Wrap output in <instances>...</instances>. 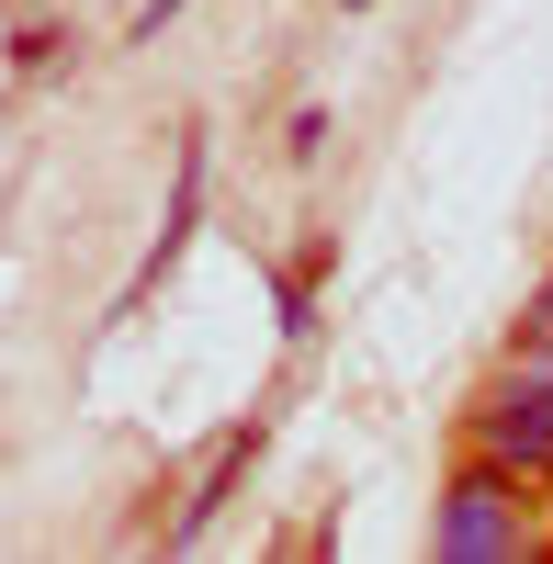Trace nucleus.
Here are the masks:
<instances>
[{
  "instance_id": "obj_10",
  "label": "nucleus",
  "mask_w": 553,
  "mask_h": 564,
  "mask_svg": "<svg viewBox=\"0 0 553 564\" xmlns=\"http://www.w3.org/2000/svg\"><path fill=\"white\" fill-rule=\"evenodd\" d=\"M339 12H373V0H339Z\"/></svg>"
},
{
  "instance_id": "obj_9",
  "label": "nucleus",
  "mask_w": 553,
  "mask_h": 564,
  "mask_svg": "<svg viewBox=\"0 0 553 564\" xmlns=\"http://www.w3.org/2000/svg\"><path fill=\"white\" fill-rule=\"evenodd\" d=\"M193 12V0H148V12H135V45H159V23H181Z\"/></svg>"
},
{
  "instance_id": "obj_1",
  "label": "nucleus",
  "mask_w": 553,
  "mask_h": 564,
  "mask_svg": "<svg viewBox=\"0 0 553 564\" xmlns=\"http://www.w3.org/2000/svg\"><path fill=\"white\" fill-rule=\"evenodd\" d=\"M430 553H441V564H520V553H542V497H531V475L464 452V475H452L441 508H430Z\"/></svg>"
},
{
  "instance_id": "obj_6",
  "label": "nucleus",
  "mask_w": 553,
  "mask_h": 564,
  "mask_svg": "<svg viewBox=\"0 0 553 564\" xmlns=\"http://www.w3.org/2000/svg\"><path fill=\"white\" fill-rule=\"evenodd\" d=\"M283 159H294V170H316V159H328V102H305V113L283 124Z\"/></svg>"
},
{
  "instance_id": "obj_8",
  "label": "nucleus",
  "mask_w": 553,
  "mask_h": 564,
  "mask_svg": "<svg viewBox=\"0 0 553 564\" xmlns=\"http://www.w3.org/2000/svg\"><path fill=\"white\" fill-rule=\"evenodd\" d=\"M520 339H553V271L531 282V305H520Z\"/></svg>"
},
{
  "instance_id": "obj_2",
  "label": "nucleus",
  "mask_w": 553,
  "mask_h": 564,
  "mask_svg": "<svg viewBox=\"0 0 553 564\" xmlns=\"http://www.w3.org/2000/svg\"><path fill=\"white\" fill-rule=\"evenodd\" d=\"M475 452L486 463H509V475L553 486V339H520L509 361H497V384L475 395Z\"/></svg>"
},
{
  "instance_id": "obj_7",
  "label": "nucleus",
  "mask_w": 553,
  "mask_h": 564,
  "mask_svg": "<svg viewBox=\"0 0 553 564\" xmlns=\"http://www.w3.org/2000/svg\"><path fill=\"white\" fill-rule=\"evenodd\" d=\"M57 45H68L57 23H23V34H12V68H57Z\"/></svg>"
},
{
  "instance_id": "obj_5",
  "label": "nucleus",
  "mask_w": 553,
  "mask_h": 564,
  "mask_svg": "<svg viewBox=\"0 0 553 564\" xmlns=\"http://www.w3.org/2000/svg\"><path fill=\"white\" fill-rule=\"evenodd\" d=\"M271 316H283V339H305V327H316V260L271 282Z\"/></svg>"
},
{
  "instance_id": "obj_4",
  "label": "nucleus",
  "mask_w": 553,
  "mask_h": 564,
  "mask_svg": "<svg viewBox=\"0 0 553 564\" xmlns=\"http://www.w3.org/2000/svg\"><path fill=\"white\" fill-rule=\"evenodd\" d=\"M238 463H249V430H226V441H215V463H204V486H193V508H181V542L215 531V508H226V486H238Z\"/></svg>"
},
{
  "instance_id": "obj_3",
  "label": "nucleus",
  "mask_w": 553,
  "mask_h": 564,
  "mask_svg": "<svg viewBox=\"0 0 553 564\" xmlns=\"http://www.w3.org/2000/svg\"><path fill=\"white\" fill-rule=\"evenodd\" d=\"M193 226H204V135H181V159H170V204H159V238H148V260H135V282H124V316L148 305L170 271H181Z\"/></svg>"
}]
</instances>
